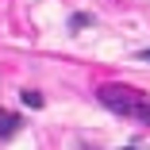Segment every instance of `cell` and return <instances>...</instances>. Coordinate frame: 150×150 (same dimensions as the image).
Returning a JSON list of instances; mask_svg holds the SVG:
<instances>
[{
    "instance_id": "obj_4",
    "label": "cell",
    "mask_w": 150,
    "mask_h": 150,
    "mask_svg": "<svg viewBox=\"0 0 150 150\" xmlns=\"http://www.w3.org/2000/svg\"><path fill=\"white\" fill-rule=\"evenodd\" d=\"M88 23H93V16H85V12H77V16L69 19V27H73V31H77V27H88Z\"/></svg>"
},
{
    "instance_id": "obj_1",
    "label": "cell",
    "mask_w": 150,
    "mask_h": 150,
    "mask_svg": "<svg viewBox=\"0 0 150 150\" xmlns=\"http://www.w3.org/2000/svg\"><path fill=\"white\" fill-rule=\"evenodd\" d=\"M96 100H100L108 112H115V115L131 119V123L150 127V96H146V93H139V88L119 85V81H108V85H100V88H96Z\"/></svg>"
},
{
    "instance_id": "obj_2",
    "label": "cell",
    "mask_w": 150,
    "mask_h": 150,
    "mask_svg": "<svg viewBox=\"0 0 150 150\" xmlns=\"http://www.w3.org/2000/svg\"><path fill=\"white\" fill-rule=\"evenodd\" d=\"M16 131H19V115L0 108V139H8V135H16Z\"/></svg>"
},
{
    "instance_id": "obj_5",
    "label": "cell",
    "mask_w": 150,
    "mask_h": 150,
    "mask_svg": "<svg viewBox=\"0 0 150 150\" xmlns=\"http://www.w3.org/2000/svg\"><path fill=\"white\" fill-rule=\"evenodd\" d=\"M139 62H150V50H139Z\"/></svg>"
},
{
    "instance_id": "obj_3",
    "label": "cell",
    "mask_w": 150,
    "mask_h": 150,
    "mask_svg": "<svg viewBox=\"0 0 150 150\" xmlns=\"http://www.w3.org/2000/svg\"><path fill=\"white\" fill-rule=\"evenodd\" d=\"M19 100H23L27 108H42V93H35V88H23V93H19Z\"/></svg>"
},
{
    "instance_id": "obj_6",
    "label": "cell",
    "mask_w": 150,
    "mask_h": 150,
    "mask_svg": "<svg viewBox=\"0 0 150 150\" xmlns=\"http://www.w3.org/2000/svg\"><path fill=\"white\" fill-rule=\"evenodd\" d=\"M123 150H135V146H123Z\"/></svg>"
},
{
    "instance_id": "obj_7",
    "label": "cell",
    "mask_w": 150,
    "mask_h": 150,
    "mask_svg": "<svg viewBox=\"0 0 150 150\" xmlns=\"http://www.w3.org/2000/svg\"><path fill=\"white\" fill-rule=\"evenodd\" d=\"M77 150H85V146H77Z\"/></svg>"
}]
</instances>
